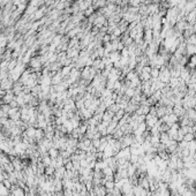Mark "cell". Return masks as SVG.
Listing matches in <instances>:
<instances>
[{"mask_svg": "<svg viewBox=\"0 0 196 196\" xmlns=\"http://www.w3.org/2000/svg\"><path fill=\"white\" fill-rule=\"evenodd\" d=\"M188 66L193 69H195L196 67V54H192L190 58H189V62H188Z\"/></svg>", "mask_w": 196, "mask_h": 196, "instance_id": "cell-1", "label": "cell"}, {"mask_svg": "<svg viewBox=\"0 0 196 196\" xmlns=\"http://www.w3.org/2000/svg\"><path fill=\"white\" fill-rule=\"evenodd\" d=\"M150 75H151V77H153V79H158L159 77V69L158 68H156V67H153V68L151 69V72H150Z\"/></svg>", "mask_w": 196, "mask_h": 196, "instance_id": "cell-2", "label": "cell"}]
</instances>
